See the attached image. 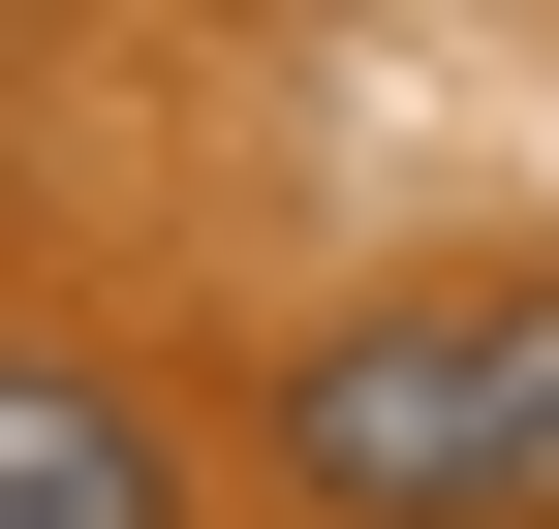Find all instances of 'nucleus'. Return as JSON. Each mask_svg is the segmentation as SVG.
<instances>
[{
    "label": "nucleus",
    "mask_w": 559,
    "mask_h": 529,
    "mask_svg": "<svg viewBox=\"0 0 559 529\" xmlns=\"http://www.w3.org/2000/svg\"><path fill=\"white\" fill-rule=\"evenodd\" d=\"M280 468L342 529H559V281H436V311H342L280 374Z\"/></svg>",
    "instance_id": "nucleus-1"
},
{
    "label": "nucleus",
    "mask_w": 559,
    "mask_h": 529,
    "mask_svg": "<svg viewBox=\"0 0 559 529\" xmlns=\"http://www.w3.org/2000/svg\"><path fill=\"white\" fill-rule=\"evenodd\" d=\"M0 529H187L156 405H124V374H62V343H0Z\"/></svg>",
    "instance_id": "nucleus-2"
}]
</instances>
